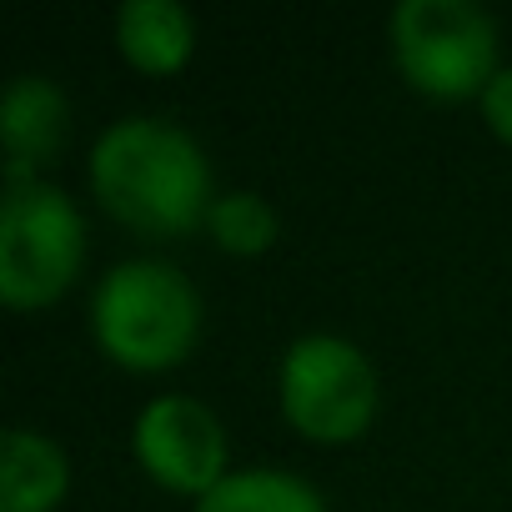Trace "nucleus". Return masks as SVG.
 <instances>
[{
    "mask_svg": "<svg viewBox=\"0 0 512 512\" xmlns=\"http://www.w3.org/2000/svg\"><path fill=\"white\" fill-rule=\"evenodd\" d=\"M91 186L101 206L146 236L206 226L216 201L201 141L161 116H121L91 146Z\"/></svg>",
    "mask_w": 512,
    "mask_h": 512,
    "instance_id": "obj_1",
    "label": "nucleus"
},
{
    "mask_svg": "<svg viewBox=\"0 0 512 512\" xmlns=\"http://www.w3.org/2000/svg\"><path fill=\"white\" fill-rule=\"evenodd\" d=\"M91 332L111 362L131 372H166L201 337V297L176 262L131 256L96 282Z\"/></svg>",
    "mask_w": 512,
    "mask_h": 512,
    "instance_id": "obj_2",
    "label": "nucleus"
},
{
    "mask_svg": "<svg viewBox=\"0 0 512 512\" xmlns=\"http://www.w3.org/2000/svg\"><path fill=\"white\" fill-rule=\"evenodd\" d=\"M387 41L402 81L432 101L482 96L497 76V21L472 0H397Z\"/></svg>",
    "mask_w": 512,
    "mask_h": 512,
    "instance_id": "obj_3",
    "label": "nucleus"
},
{
    "mask_svg": "<svg viewBox=\"0 0 512 512\" xmlns=\"http://www.w3.org/2000/svg\"><path fill=\"white\" fill-rule=\"evenodd\" d=\"M81 262V206L51 181L6 186V201H0V297L11 307H46L71 292Z\"/></svg>",
    "mask_w": 512,
    "mask_h": 512,
    "instance_id": "obj_4",
    "label": "nucleus"
},
{
    "mask_svg": "<svg viewBox=\"0 0 512 512\" xmlns=\"http://www.w3.org/2000/svg\"><path fill=\"white\" fill-rule=\"evenodd\" d=\"M287 422L312 442H352L377 412V372L367 352L337 332H307L277 372Z\"/></svg>",
    "mask_w": 512,
    "mask_h": 512,
    "instance_id": "obj_5",
    "label": "nucleus"
},
{
    "mask_svg": "<svg viewBox=\"0 0 512 512\" xmlns=\"http://www.w3.org/2000/svg\"><path fill=\"white\" fill-rule=\"evenodd\" d=\"M131 447L141 467L186 497H206L226 477V432L216 412L191 392H161L136 412Z\"/></svg>",
    "mask_w": 512,
    "mask_h": 512,
    "instance_id": "obj_6",
    "label": "nucleus"
},
{
    "mask_svg": "<svg viewBox=\"0 0 512 512\" xmlns=\"http://www.w3.org/2000/svg\"><path fill=\"white\" fill-rule=\"evenodd\" d=\"M71 101L51 76H16L0 101V136H6V186L41 181V166L66 146Z\"/></svg>",
    "mask_w": 512,
    "mask_h": 512,
    "instance_id": "obj_7",
    "label": "nucleus"
},
{
    "mask_svg": "<svg viewBox=\"0 0 512 512\" xmlns=\"http://www.w3.org/2000/svg\"><path fill=\"white\" fill-rule=\"evenodd\" d=\"M71 462L56 437L11 427L0 437V512H51L66 497Z\"/></svg>",
    "mask_w": 512,
    "mask_h": 512,
    "instance_id": "obj_8",
    "label": "nucleus"
},
{
    "mask_svg": "<svg viewBox=\"0 0 512 512\" xmlns=\"http://www.w3.org/2000/svg\"><path fill=\"white\" fill-rule=\"evenodd\" d=\"M116 46L131 66L171 76L196 51V21L181 0H126L116 11Z\"/></svg>",
    "mask_w": 512,
    "mask_h": 512,
    "instance_id": "obj_9",
    "label": "nucleus"
},
{
    "mask_svg": "<svg viewBox=\"0 0 512 512\" xmlns=\"http://www.w3.org/2000/svg\"><path fill=\"white\" fill-rule=\"evenodd\" d=\"M196 512H327V502L287 467H236L206 497H196Z\"/></svg>",
    "mask_w": 512,
    "mask_h": 512,
    "instance_id": "obj_10",
    "label": "nucleus"
},
{
    "mask_svg": "<svg viewBox=\"0 0 512 512\" xmlns=\"http://www.w3.org/2000/svg\"><path fill=\"white\" fill-rule=\"evenodd\" d=\"M206 231L231 256H262L277 241L282 221H277L267 196H256V191H221L211 201V211H206Z\"/></svg>",
    "mask_w": 512,
    "mask_h": 512,
    "instance_id": "obj_11",
    "label": "nucleus"
},
{
    "mask_svg": "<svg viewBox=\"0 0 512 512\" xmlns=\"http://www.w3.org/2000/svg\"><path fill=\"white\" fill-rule=\"evenodd\" d=\"M482 121L492 126V136H502L512 146V66H497V76L482 91Z\"/></svg>",
    "mask_w": 512,
    "mask_h": 512,
    "instance_id": "obj_12",
    "label": "nucleus"
}]
</instances>
